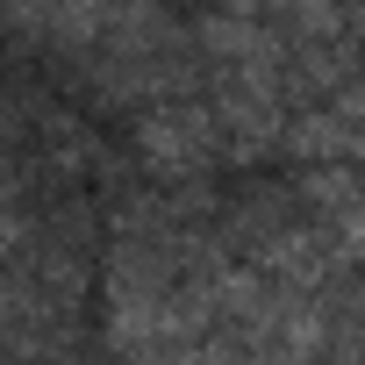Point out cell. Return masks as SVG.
I'll use <instances>...</instances> for the list:
<instances>
[{"instance_id": "1", "label": "cell", "mask_w": 365, "mask_h": 365, "mask_svg": "<svg viewBox=\"0 0 365 365\" xmlns=\"http://www.w3.org/2000/svg\"><path fill=\"white\" fill-rule=\"evenodd\" d=\"M136 158H143L158 179L187 187V179L215 172L230 150H222V129H215L208 101L179 86V93H165V101H143V108H136Z\"/></svg>"}]
</instances>
